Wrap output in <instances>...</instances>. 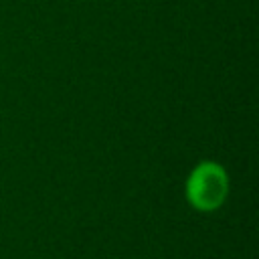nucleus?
<instances>
[{
    "mask_svg": "<svg viewBox=\"0 0 259 259\" xmlns=\"http://www.w3.org/2000/svg\"><path fill=\"white\" fill-rule=\"evenodd\" d=\"M231 192V178L227 168L217 160L196 162L184 180V198L196 212L219 210Z\"/></svg>",
    "mask_w": 259,
    "mask_h": 259,
    "instance_id": "nucleus-1",
    "label": "nucleus"
}]
</instances>
